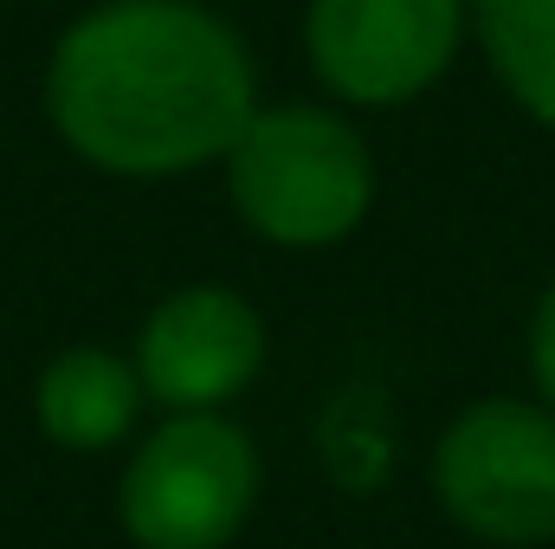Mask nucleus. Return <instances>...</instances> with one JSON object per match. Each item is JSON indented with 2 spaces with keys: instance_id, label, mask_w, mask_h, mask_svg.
Masks as SVG:
<instances>
[{
  "instance_id": "nucleus-6",
  "label": "nucleus",
  "mask_w": 555,
  "mask_h": 549,
  "mask_svg": "<svg viewBox=\"0 0 555 549\" xmlns=\"http://www.w3.org/2000/svg\"><path fill=\"white\" fill-rule=\"evenodd\" d=\"M266 362V323L259 310L227 291V284H188L155 317L142 323L137 343V375L142 395L168 408H220L233 401Z\"/></svg>"
},
{
  "instance_id": "nucleus-4",
  "label": "nucleus",
  "mask_w": 555,
  "mask_h": 549,
  "mask_svg": "<svg viewBox=\"0 0 555 549\" xmlns=\"http://www.w3.org/2000/svg\"><path fill=\"white\" fill-rule=\"evenodd\" d=\"M259 498V446L214 408H181L124 472V531L137 549H220Z\"/></svg>"
},
{
  "instance_id": "nucleus-8",
  "label": "nucleus",
  "mask_w": 555,
  "mask_h": 549,
  "mask_svg": "<svg viewBox=\"0 0 555 549\" xmlns=\"http://www.w3.org/2000/svg\"><path fill=\"white\" fill-rule=\"evenodd\" d=\"M498 85L555 130V0H465Z\"/></svg>"
},
{
  "instance_id": "nucleus-1",
  "label": "nucleus",
  "mask_w": 555,
  "mask_h": 549,
  "mask_svg": "<svg viewBox=\"0 0 555 549\" xmlns=\"http://www.w3.org/2000/svg\"><path fill=\"white\" fill-rule=\"evenodd\" d=\"M46 98L85 162L149 181L227 162L259 111V78L201 0H111L59 39Z\"/></svg>"
},
{
  "instance_id": "nucleus-5",
  "label": "nucleus",
  "mask_w": 555,
  "mask_h": 549,
  "mask_svg": "<svg viewBox=\"0 0 555 549\" xmlns=\"http://www.w3.org/2000/svg\"><path fill=\"white\" fill-rule=\"evenodd\" d=\"M465 26V0H310L304 52L330 98L388 111L446 78Z\"/></svg>"
},
{
  "instance_id": "nucleus-9",
  "label": "nucleus",
  "mask_w": 555,
  "mask_h": 549,
  "mask_svg": "<svg viewBox=\"0 0 555 549\" xmlns=\"http://www.w3.org/2000/svg\"><path fill=\"white\" fill-rule=\"evenodd\" d=\"M530 375H537L543 408H555V278L537 304V317H530Z\"/></svg>"
},
{
  "instance_id": "nucleus-2",
  "label": "nucleus",
  "mask_w": 555,
  "mask_h": 549,
  "mask_svg": "<svg viewBox=\"0 0 555 549\" xmlns=\"http://www.w3.org/2000/svg\"><path fill=\"white\" fill-rule=\"evenodd\" d=\"M227 188L240 220L291 253L336 246L369 220L375 162L349 117L323 104L253 111V124L227 149Z\"/></svg>"
},
{
  "instance_id": "nucleus-3",
  "label": "nucleus",
  "mask_w": 555,
  "mask_h": 549,
  "mask_svg": "<svg viewBox=\"0 0 555 549\" xmlns=\"http://www.w3.org/2000/svg\"><path fill=\"white\" fill-rule=\"evenodd\" d=\"M439 511L498 549L555 544V408L472 401L433 446Z\"/></svg>"
},
{
  "instance_id": "nucleus-7",
  "label": "nucleus",
  "mask_w": 555,
  "mask_h": 549,
  "mask_svg": "<svg viewBox=\"0 0 555 549\" xmlns=\"http://www.w3.org/2000/svg\"><path fill=\"white\" fill-rule=\"evenodd\" d=\"M137 408H142L137 362H124L111 349H65L39 375V426L72 452H98V446L124 439Z\"/></svg>"
}]
</instances>
